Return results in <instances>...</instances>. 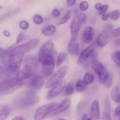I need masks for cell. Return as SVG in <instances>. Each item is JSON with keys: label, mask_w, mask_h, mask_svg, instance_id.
Masks as SVG:
<instances>
[{"label": "cell", "mask_w": 120, "mask_h": 120, "mask_svg": "<svg viewBox=\"0 0 120 120\" xmlns=\"http://www.w3.org/2000/svg\"><path fill=\"white\" fill-rule=\"evenodd\" d=\"M24 85V82L16 78H6L0 81V95L11 94Z\"/></svg>", "instance_id": "obj_2"}, {"label": "cell", "mask_w": 120, "mask_h": 120, "mask_svg": "<svg viewBox=\"0 0 120 120\" xmlns=\"http://www.w3.org/2000/svg\"><path fill=\"white\" fill-rule=\"evenodd\" d=\"M94 53V46L93 44L89 46L86 48L84 49L80 54V56L78 58L77 63L79 64H82L83 62H85L90 56L93 55Z\"/></svg>", "instance_id": "obj_13"}, {"label": "cell", "mask_w": 120, "mask_h": 120, "mask_svg": "<svg viewBox=\"0 0 120 120\" xmlns=\"http://www.w3.org/2000/svg\"><path fill=\"white\" fill-rule=\"evenodd\" d=\"M112 36L114 37H117V36H120V27L118 28L114 29V30H112V33H111Z\"/></svg>", "instance_id": "obj_42"}, {"label": "cell", "mask_w": 120, "mask_h": 120, "mask_svg": "<svg viewBox=\"0 0 120 120\" xmlns=\"http://www.w3.org/2000/svg\"></svg>", "instance_id": "obj_56"}, {"label": "cell", "mask_w": 120, "mask_h": 120, "mask_svg": "<svg viewBox=\"0 0 120 120\" xmlns=\"http://www.w3.org/2000/svg\"><path fill=\"white\" fill-rule=\"evenodd\" d=\"M33 21L36 24H41L43 23V19L42 16L39 14H35L33 16Z\"/></svg>", "instance_id": "obj_33"}, {"label": "cell", "mask_w": 120, "mask_h": 120, "mask_svg": "<svg viewBox=\"0 0 120 120\" xmlns=\"http://www.w3.org/2000/svg\"><path fill=\"white\" fill-rule=\"evenodd\" d=\"M77 17H78L79 20L80 21V22H82V24L85 23L86 21V16L84 14H80L79 15H77Z\"/></svg>", "instance_id": "obj_40"}, {"label": "cell", "mask_w": 120, "mask_h": 120, "mask_svg": "<svg viewBox=\"0 0 120 120\" xmlns=\"http://www.w3.org/2000/svg\"><path fill=\"white\" fill-rule=\"evenodd\" d=\"M25 35L24 32H21L18 34L17 38H16V44H18L22 42L23 40H25Z\"/></svg>", "instance_id": "obj_36"}, {"label": "cell", "mask_w": 120, "mask_h": 120, "mask_svg": "<svg viewBox=\"0 0 120 120\" xmlns=\"http://www.w3.org/2000/svg\"><path fill=\"white\" fill-rule=\"evenodd\" d=\"M91 67L98 77L101 84H103L109 73L105 69L103 64L96 59H93L91 62Z\"/></svg>", "instance_id": "obj_6"}, {"label": "cell", "mask_w": 120, "mask_h": 120, "mask_svg": "<svg viewBox=\"0 0 120 120\" xmlns=\"http://www.w3.org/2000/svg\"><path fill=\"white\" fill-rule=\"evenodd\" d=\"M21 9L20 8H16V9H14L13 10L10 11L9 12H7L5 13L4 14L2 15L1 16H0V22L3 20H5V19L9 18L11 17L13 15H16V14L19 12L20 11Z\"/></svg>", "instance_id": "obj_24"}, {"label": "cell", "mask_w": 120, "mask_h": 120, "mask_svg": "<svg viewBox=\"0 0 120 120\" xmlns=\"http://www.w3.org/2000/svg\"><path fill=\"white\" fill-rule=\"evenodd\" d=\"M103 120H112L111 118V116L110 115V112H104L103 114Z\"/></svg>", "instance_id": "obj_41"}, {"label": "cell", "mask_w": 120, "mask_h": 120, "mask_svg": "<svg viewBox=\"0 0 120 120\" xmlns=\"http://www.w3.org/2000/svg\"><path fill=\"white\" fill-rule=\"evenodd\" d=\"M68 51L71 55H79L80 54V47L77 38H71L68 47Z\"/></svg>", "instance_id": "obj_18"}, {"label": "cell", "mask_w": 120, "mask_h": 120, "mask_svg": "<svg viewBox=\"0 0 120 120\" xmlns=\"http://www.w3.org/2000/svg\"><path fill=\"white\" fill-rule=\"evenodd\" d=\"M87 120H92V119H91V118H87Z\"/></svg>", "instance_id": "obj_54"}, {"label": "cell", "mask_w": 120, "mask_h": 120, "mask_svg": "<svg viewBox=\"0 0 120 120\" xmlns=\"http://www.w3.org/2000/svg\"><path fill=\"white\" fill-rule=\"evenodd\" d=\"M57 120H65V119H63V118H59V119H58Z\"/></svg>", "instance_id": "obj_53"}, {"label": "cell", "mask_w": 120, "mask_h": 120, "mask_svg": "<svg viewBox=\"0 0 120 120\" xmlns=\"http://www.w3.org/2000/svg\"><path fill=\"white\" fill-rule=\"evenodd\" d=\"M71 103V100L69 98H64L58 104L56 105L53 110L52 111L50 115H49V117H52V116H55V115L61 114L63 112H65L70 107Z\"/></svg>", "instance_id": "obj_10"}, {"label": "cell", "mask_w": 120, "mask_h": 120, "mask_svg": "<svg viewBox=\"0 0 120 120\" xmlns=\"http://www.w3.org/2000/svg\"><path fill=\"white\" fill-rule=\"evenodd\" d=\"M111 98L116 103L120 105V88L116 85L112 89L111 92Z\"/></svg>", "instance_id": "obj_20"}, {"label": "cell", "mask_w": 120, "mask_h": 120, "mask_svg": "<svg viewBox=\"0 0 120 120\" xmlns=\"http://www.w3.org/2000/svg\"><path fill=\"white\" fill-rule=\"evenodd\" d=\"M114 115L120 117V105L117 106L114 110Z\"/></svg>", "instance_id": "obj_45"}, {"label": "cell", "mask_w": 120, "mask_h": 120, "mask_svg": "<svg viewBox=\"0 0 120 120\" xmlns=\"http://www.w3.org/2000/svg\"><path fill=\"white\" fill-rule=\"evenodd\" d=\"M103 5H102L101 3L98 2V3L96 4V5H95V8H96L97 11H99L100 9L101 8L103 7Z\"/></svg>", "instance_id": "obj_49"}, {"label": "cell", "mask_w": 120, "mask_h": 120, "mask_svg": "<svg viewBox=\"0 0 120 120\" xmlns=\"http://www.w3.org/2000/svg\"><path fill=\"white\" fill-rule=\"evenodd\" d=\"M23 69L34 75L38 67L37 58L34 55H27L23 59Z\"/></svg>", "instance_id": "obj_8"}, {"label": "cell", "mask_w": 120, "mask_h": 120, "mask_svg": "<svg viewBox=\"0 0 120 120\" xmlns=\"http://www.w3.org/2000/svg\"><path fill=\"white\" fill-rule=\"evenodd\" d=\"M5 75V69L4 67L0 66V80L4 76V75Z\"/></svg>", "instance_id": "obj_44"}, {"label": "cell", "mask_w": 120, "mask_h": 120, "mask_svg": "<svg viewBox=\"0 0 120 120\" xmlns=\"http://www.w3.org/2000/svg\"><path fill=\"white\" fill-rule=\"evenodd\" d=\"M54 48V43L51 40L46 41L40 48L38 54V61L42 64V62L46 56L52 54Z\"/></svg>", "instance_id": "obj_9"}, {"label": "cell", "mask_w": 120, "mask_h": 120, "mask_svg": "<svg viewBox=\"0 0 120 120\" xmlns=\"http://www.w3.org/2000/svg\"><path fill=\"white\" fill-rule=\"evenodd\" d=\"M76 2V0H67V4L69 6L71 7V6L75 5Z\"/></svg>", "instance_id": "obj_46"}, {"label": "cell", "mask_w": 120, "mask_h": 120, "mask_svg": "<svg viewBox=\"0 0 120 120\" xmlns=\"http://www.w3.org/2000/svg\"><path fill=\"white\" fill-rule=\"evenodd\" d=\"M2 5H0V10H1V9H2Z\"/></svg>", "instance_id": "obj_55"}, {"label": "cell", "mask_w": 120, "mask_h": 120, "mask_svg": "<svg viewBox=\"0 0 120 120\" xmlns=\"http://www.w3.org/2000/svg\"><path fill=\"white\" fill-rule=\"evenodd\" d=\"M2 34H3V35H4L5 37H7V38L10 37L11 35L10 32H9V31H8V30L3 31V32H2Z\"/></svg>", "instance_id": "obj_47"}, {"label": "cell", "mask_w": 120, "mask_h": 120, "mask_svg": "<svg viewBox=\"0 0 120 120\" xmlns=\"http://www.w3.org/2000/svg\"><path fill=\"white\" fill-rule=\"evenodd\" d=\"M112 82H113V79H112V76L111 75V74H109L103 84L105 85V87H107V88H110L112 86Z\"/></svg>", "instance_id": "obj_31"}, {"label": "cell", "mask_w": 120, "mask_h": 120, "mask_svg": "<svg viewBox=\"0 0 120 120\" xmlns=\"http://www.w3.org/2000/svg\"><path fill=\"white\" fill-rule=\"evenodd\" d=\"M113 44L115 46H116V47H119V46H120V38H117V40H115V41H114Z\"/></svg>", "instance_id": "obj_50"}, {"label": "cell", "mask_w": 120, "mask_h": 120, "mask_svg": "<svg viewBox=\"0 0 120 120\" xmlns=\"http://www.w3.org/2000/svg\"><path fill=\"white\" fill-rule=\"evenodd\" d=\"M12 111V108L7 104L0 105V120H5Z\"/></svg>", "instance_id": "obj_19"}, {"label": "cell", "mask_w": 120, "mask_h": 120, "mask_svg": "<svg viewBox=\"0 0 120 120\" xmlns=\"http://www.w3.org/2000/svg\"><path fill=\"white\" fill-rule=\"evenodd\" d=\"M56 105V102H50L40 106L35 112V120H44L50 115Z\"/></svg>", "instance_id": "obj_5"}, {"label": "cell", "mask_w": 120, "mask_h": 120, "mask_svg": "<svg viewBox=\"0 0 120 120\" xmlns=\"http://www.w3.org/2000/svg\"><path fill=\"white\" fill-rule=\"evenodd\" d=\"M66 58V54L64 52H62L59 54L56 60V67H59L63 64L64 61Z\"/></svg>", "instance_id": "obj_26"}, {"label": "cell", "mask_w": 120, "mask_h": 120, "mask_svg": "<svg viewBox=\"0 0 120 120\" xmlns=\"http://www.w3.org/2000/svg\"><path fill=\"white\" fill-rule=\"evenodd\" d=\"M32 75V74H30V73L28 72L27 71H25L24 69H22L21 70L18 71V72L15 75V78H16V79H18L19 80H22V81H23V80L29 78Z\"/></svg>", "instance_id": "obj_21"}, {"label": "cell", "mask_w": 120, "mask_h": 120, "mask_svg": "<svg viewBox=\"0 0 120 120\" xmlns=\"http://www.w3.org/2000/svg\"><path fill=\"white\" fill-rule=\"evenodd\" d=\"M12 120H24V119L21 116H15V117L13 118Z\"/></svg>", "instance_id": "obj_51"}, {"label": "cell", "mask_w": 120, "mask_h": 120, "mask_svg": "<svg viewBox=\"0 0 120 120\" xmlns=\"http://www.w3.org/2000/svg\"><path fill=\"white\" fill-rule=\"evenodd\" d=\"M87 107V102L86 101H81L79 103L76 109V116H80Z\"/></svg>", "instance_id": "obj_23"}, {"label": "cell", "mask_w": 120, "mask_h": 120, "mask_svg": "<svg viewBox=\"0 0 120 120\" xmlns=\"http://www.w3.org/2000/svg\"><path fill=\"white\" fill-rule=\"evenodd\" d=\"M19 27H20L21 29H23V30H26L29 28V24L28 21L23 20V21H20L19 24Z\"/></svg>", "instance_id": "obj_35"}, {"label": "cell", "mask_w": 120, "mask_h": 120, "mask_svg": "<svg viewBox=\"0 0 120 120\" xmlns=\"http://www.w3.org/2000/svg\"><path fill=\"white\" fill-rule=\"evenodd\" d=\"M108 8H109V5L107 4L103 5V7L99 11H98V13L100 15H103L107 11V10L108 9Z\"/></svg>", "instance_id": "obj_38"}, {"label": "cell", "mask_w": 120, "mask_h": 120, "mask_svg": "<svg viewBox=\"0 0 120 120\" xmlns=\"http://www.w3.org/2000/svg\"><path fill=\"white\" fill-rule=\"evenodd\" d=\"M68 70H69V67L66 65L62 66L59 68L48 79L46 83L45 84V87L47 88H52L54 86L60 83L66 75Z\"/></svg>", "instance_id": "obj_3"}, {"label": "cell", "mask_w": 120, "mask_h": 120, "mask_svg": "<svg viewBox=\"0 0 120 120\" xmlns=\"http://www.w3.org/2000/svg\"><path fill=\"white\" fill-rule=\"evenodd\" d=\"M70 17H71V12L70 11H68L66 13L65 15L61 19L60 21L59 24H65L66 22H67L69 21Z\"/></svg>", "instance_id": "obj_32"}, {"label": "cell", "mask_w": 120, "mask_h": 120, "mask_svg": "<svg viewBox=\"0 0 120 120\" xmlns=\"http://www.w3.org/2000/svg\"><path fill=\"white\" fill-rule=\"evenodd\" d=\"M45 84V78L42 75L37 74L32 78L29 82V86L33 90L40 89Z\"/></svg>", "instance_id": "obj_12"}, {"label": "cell", "mask_w": 120, "mask_h": 120, "mask_svg": "<svg viewBox=\"0 0 120 120\" xmlns=\"http://www.w3.org/2000/svg\"><path fill=\"white\" fill-rule=\"evenodd\" d=\"M111 59L120 68V51H117L113 53L111 55Z\"/></svg>", "instance_id": "obj_29"}, {"label": "cell", "mask_w": 120, "mask_h": 120, "mask_svg": "<svg viewBox=\"0 0 120 120\" xmlns=\"http://www.w3.org/2000/svg\"><path fill=\"white\" fill-rule=\"evenodd\" d=\"M66 88V81H62L60 83L57 84L56 85L54 86L53 88L50 89L47 95V98L49 100L53 99L59 95Z\"/></svg>", "instance_id": "obj_11"}, {"label": "cell", "mask_w": 120, "mask_h": 120, "mask_svg": "<svg viewBox=\"0 0 120 120\" xmlns=\"http://www.w3.org/2000/svg\"><path fill=\"white\" fill-rule=\"evenodd\" d=\"M83 79H84V81L85 82V83L86 84L89 85L94 81V76L93 74L87 72L84 75Z\"/></svg>", "instance_id": "obj_27"}, {"label": "cell", "mask_w": 120, "mask_h": 120, "mask_svg": "<svg viewBox=\"0 0 120 120\" xmlns=\"http://www.w3.org/2000/svg\"><path fill=\"white\" fill-rule=\"evenodd\" d=\"M52 15L53 17L57 18L60 15V11L57 8H55L53 9L52 12Z\"/></svg>", "instance_id": "obj_39"}, {"label": "cell", "mask_w": 120, "mask_h": 120, "mask_svg": "<svg viewBox=\"0 0 120 120\" xmlns=\"http://www.w3.org/2000/svg\"><path fill=\"white\" fill-rule=\"evenodd\" d=\"M109 18H110V14H109H109L105 13V14H104L103 15H102L101 18L103 21H107Z\"/></svg>", "instance_id": "obj_48"}, {"label": "cell", "mask_w": 120, "mask_h": 120, "mask_svg": "<svg viewBox=\"0 0 120 120\" xmlns=\"http://www.w3.org/2000/svg\"><path fill=\"white\" fill-rule=\"evenodd\" d=\"M39 96L32 90H25L18 93L13 100V106L16 109H24L39 102Z\"/></svg>", "instance_id": "obj_1"}, {"label": "cell", "mask_w": 120, "mask_h": 120, "mask_svg": "<svg viewBox=\"0 0 120 120\" xmlns=\"http://www.w3.org/2000/svg\"><path fill=\"white\" fill-rule=\"evenodd\" d=\"M42 74L45 77L50 76L54 72V68L55 66V59L52 54H50L45 58L42 63Z\"/></svg>", "instance_id": "obj_7"}, {"label": "cell", "mask_w": 120, "mask_h": 120, "mask_svg": "<svg viewBox=\"0 0 120 120\" xmlns=\"http://www.w3.org/2000/svg\"><path fill=\"white\" fill-rule=\"evenodd\" d=\"M87 116L86 114H83L81 118V120H87Z\"/></svg>", "instance_id": "obj_52"}, {"label": "cell", "mask_w": 120, "mask_h": 120, "mask_svg": "<svg viewBox=\"0 0 120 120\" xmlns=\"http://www.w3.org/2000/svg\"><path fill=\"white\" fill-rule=\"evenodd\" d=\"M111 33L104 31L101 32L97 37L96 42H97V45L99 47L103 48L110 41L111 39Z\"/></svg>", "instance_id": "obj_15"}, {"label": "cell", "mask_w": 120, "mask_h": 120, "mask_svg": "<svg viewBox=\"0 0 120 120\" xmlns=\"http://www.w3.org/2000/svg\"><path fill=\"white\" fill-rule=\"evenodd\" d=\"M94 29L92 27H87L83 30L82 34V40L84 44H88L93 41Z\"/></svg>", "instance_id": "obj_17"}, {"label": "cell", "mask_w": 120, "mask_h": 120, "mask_svg": "<svg viewBox=\"0 0 120 120\" xmlns=\"http://www.w3.org/2000/svg\"><path fill=\"white\" fill-rule=\"evenodd\" d=\"M105 31L110 33H112V25L110 23H107L105 25Z\"/></svg>", "instance_id": "obj_43"}, {"label": "cell", "mask_w": 120, "mask_h": 120, "mask_svg": "<svg viewBox=\"0 0 120 120\" xmlns=\"http://www.w3.org/2000/svg\"><path fill=\"white\" fill-rule=\"evenodd\" d=\"M89 4L87 1H83L80 2L79 5V8L81 11H86L87 9L89 8Z\"/></svg>", "instance_id": "obj_34"}, {"label": "cell", "mask_w": 120, "mask_h": 120, "mask_svg": "<svg viewBox=\"0 0 120 120\" xmlns=\"http://www.w3.org/2000/svg\"><path fill=\"white\" fill-rule=\"evenodd\" d=\"M90 115L91 118L94 120H98L100 118L99 101L97 100H94L91 104L90 109Z\"/></svg>", "instance_id": "obj_16"}, {"label": "cell", "mask_w": 120, "mask_h": 120, "mask_svg": "<svg viewBox=\"0 0 120 120\" xmlns=\"http://www.w3.org/2000/svg\"><path fill=\"white\" fill-rule=\"evenodd\" d=\"M40 42V40L38 38H34L30 40L29 42L24 44L18 46L16 47H11L9 49H7L8 51V54H12L15 53L23 52L25 53L26 52L34 49V48L38 45Z\"/></svg>", "instance_id": "obj_4"}, {"label": "cell", "mask_w": 120, "mask_h": 120, "mask_svg": "<svg viewBox=\"0 0 120 120\" xmlns=\"http://www.w3.org/2000/svg\"><path fill=\"white\" fill-rule=\"evenodd\" d=\"M56 27L54 25H50L42 29V33L45 36H50L56 32Z\"/></svg>", "instance_id": "obj_22"}, {"label": "cell", "mask_w": 120, "mask_h": 120, "mask_svg": "<svg viewBox=\"0 0 120 120\" xmlns=\"http://www.w3.org/2000/svg\"><path fill=\"white\" fill-rule=\"evenodd\" d=\"M86 87V84L84 81V80H79L77 81L75 86V89L77 92H82L85 89Z\"/></svg>", "instance_id": "obj_25"}, {"label": "cell", "mask_w": 120, "mask_h": 120, "mask_svg": "<svg viewBox=\"0 0 120 120\" xmlns=\"http://www.w3.org/2000/svg\"><path fill=\"white\" fill-rule=\"evenodd\" d=\"M74 92H75V86L73 84L69 83L65 88L64 94L68 96V95H70L73 94Z\"/></svg>", "instance_id": "obj_28"}, {"label": "cell", "mask_w": 120, "mask_h": 120, "mask_svg": "<svg viewBox=\"0 0 120 120\" xmlns=\"http://www.w3.org/2000/svg\"><path fill=\"white\" fill-rule=\"evenodd\" d=\"M110 18L112 20H117L120 18V9H116L113 11L109 13Z\"/></svg>", "instance_id": "obj_30"}, {"label": "cell", "mask_w": 120, "mask_h": 120, "mask_svg": "<svg viewBox=\"0 0 120 120\" xmlns=\"http://www.w3.org/2000/svg\"><path fill=\"white\" fill-rule=\"evenodd\" d=\"M8 56V51L2 48H0V59L6 58Z\"/></svg>", "instance_id": "obj_37"}, {"label": "cell", "mask_w": 120, "mask_h": 120, "mask_svg": "<svg viewBox=\"0 0 120 120\" xmlns=\"http://www.w3.org/2000/svg\"><path fill=\"white\" fill-rule=\"evenodd\" d=\"M82 22L79 20L78 17L76 15L70 23V32H71V38H77L80 29Z\"/></svg>", "instance_id": "obj_14"}]
</instances>
